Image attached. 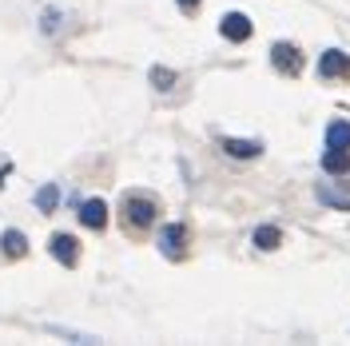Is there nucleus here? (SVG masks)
Returning <instances> with one entry per match:
<instances>
[{
	"mask_svg": "<svg viewBox=\"0 0 350 346\" xmlns=\"http://www.w3.org/2000/svg\"><path fill=\"white\" fill-rule=\"evenodd\" d=\"M124 215H128L131 227H152L155 215H159V203L148 199V195H128L124 199Z\"/></svg>",
	"mask_w": 350,
	"mask_h": 346,
	"instance_id": "1",
	"label": "nucleus"
},
{
	"mask_svg": "<svg viewBox=\"0 0 350 346\" xmlns=\"http://www.w3.org/2000/svg\"><path fill=\"white\" fill-rule=\"evenodd\" d=\"M183 247H187V231H183V223H172V227L159 231V251H163L167 259H179Z\"/></svg>",
	"mask_w": 350,
	"mask_h": 346,
	"instance_id": "2",
	"label": "nucleus"
},
{
	"mask_svg": "<svg viewBox=\"0 0 350 346\" xmlns=\"http://www.w3.org/2000/svg\"><path fill=\"white\" fill-rule=\"evenodd\" d=\"M319 76H323V80H334V76H350V56H347V52H338V48L323 52V60H319Z\"/></svg>",
	"mask_w": 350,
	"mask_h": 346,
	"instance_id": "3",
	"label": "nucleus"
},
{
	"mask_svg": "<svg viewBox=\"0 0 350 346\" xmlns=\"http://www.w3.org/2000/svg\"><path fill=\"white\" fill-rule=\"evenodd\" d=\"M271 60H275V68L286 72V76L303 72V56H299V48H295V44H275V48H271Z\"/></svg>",
	"mask_w": 350,
	"mask_h": 346,
	"instance_id": "4",
	"label": "nucleus"
},
{
	"mask_svg": "<svg viewBox=\"0 0 350 346\" xmlns=\"http://www.w3.org/2000/svg\"><path fill=\"white\" fill-rule=\"evenodd\" d=\"M80 223L92 227V231H104L108 227V203L104 199H84L80 203Z\"/></svg>",
	"mask_w": 350,
	"mask_h": 346,
	"instance_id": "5",
	"label": "nucleus"
},
{
	"mask_svg": "<svg viewBox=\"0 0 350 346\" xmlns=\"http://www.w3.org/2000/svg\"><path fill=\"white\" fill-rule=\"evenodd\" d=\"M48 251H52V259L64 263V267H76V259H80L76 239H72V235H52V239H48Z\"/></svg>",
	"mask_w": 350,
	"mask_h": 346,
	"instance_id": "6",
	"label": "nucleus"
},
{
	"mask_svg": "<svg viewBox=\"0 0 350 346\" xmlns=\"http://www.w3.org/2000/svg\"><path fill=\"white\" fill-rule=\"evenodd\" d=\"M219 32H223L227 40H247V36H251V16H243V12H227V16L219 21Z\"/></svg>",
	"mask_w": 350,
	"mask_h": 346,
	"instance_id": "7",
	"label": "nucleus"
},
{
	"mask_svg": "<svg viewBox=\"0 0 350 346\" xmlns=\"http://www.w3.org/2000/svg\"><path fill=\"white\" fill-rule=\"evenodd\" d=\"M223 152L231 159H255L262 152V144H255V139H223Z\"/></svg>",
	"mask_w": 350,
	"mask_h": 346,
	"instance_id": "8",
	"label": "nucleus"
},
{
	"mask_svg": "<svg viewBox=\"0 0 350 346\" xmlns=\"http://www.w3.org/2000/svg\"><path fill=\"white\" fill-rule=\"evenodd\" d=\"M323 168H327L330 175H342L350 168V155L347 148H327V155H323Z\"/></svg>",
	"mask_w": 350,
	"mask_h": 346,
	"instance_id": "9",
	"label": "nucleus"
},
{
	"mask_svg": "<svg viewBox=\"0 0 350 346\" xmlns=\"http://www.w3.org/2000/svg\"><path fill=\"white\" fill-rule=\"evenodd\" d=\"M327 148H350V120H334L327 128Z\"/></svg>",
	"mask_w": 350,
	"mask_h": 346,
	"instance_id": "10",
	"label": "nucleus"
},
{
	"mask_svg": "<svg viewBox=\"0 0 350 346\" xmlns=\"http://www.w3.org/2000/svg\"><path fill=\"white\" fill-rule=\"evenodd\" d=\"M0 247H4V255H12V259H21L24 251H28V239H24L21 231H4V239H0Z\"/></svg>",
	"mask_w": 350,
	"mask_h": 346,
	"instance_id": "11",
	"label": "nucleus"
},
{
	"mask_svg": "<svg viewBox=\"0 0 350 346\" xmlns=\"http://www.w3.org/2000/svg\"><path fill=\"white\" fill-rule=\"evenodd\" d=\"M279 243H283L279 227H255V247H259V251H275Z\"/></svg>",
	"mask_w": 350,
	"mask_h": 346,
	"instance_id": "12",
	"label": "nucleus"
},
{
	"mask_svg": "<svg viewBox=\"0 0 350 346\" xmlns=\"http://www.w3.org/2000/svg\"><path fill=\"white\" fill-rule=\"evenodd\" d=\"M56 203H60V187H56V183H44L40 191H36V207H40V211H52Z\"/></svg>",
	"mask_w": 350,
	"mask_h": 346,
	"instance_id": "13",
	"label": "nucleus"
},
{
	"mask_svg": "<svg viewBox=\"0 0 350 346\" xmlns=\"http://www.w3.org/2000/svg\"><path fill=\"white\" fill-rule=\"evenodd\" d=\"M152 80H155L159 88H172V84H175V76H172V72H163V68H155V72H152Z\"/></svg>",
	"mask_w": 350,
	"mask_h": 346,
	"instance_id": "14",
	"label": "nucleus"
},
{
	"mask_svg": "<svg viewBox=\"0 0 350 346\" xmlns=\"http://www.w3.org/2000/svg\"><path fill=\"white\" fill-rule=\"evenodd\" d=\"M323 199H327L330 207H347V211H350V199H342V195H334V191H323Z\"/></svg>",
	"mask_w": 350,
	"mask_h": 346,
	"instance_id": "15",
	"label": "nucleus"
},
{
	"mask_svg": "<svg viewBox=\"0 0 350 346\" xmlns=\"http://www.w3.org/2000/svg\"><path fill=\"white\" fill-rule=\"evenodd\" d=\"M196 4H199V0H179V8H187V12H191Z\"/></svg>",
	"mask_w": 350,
	"mask_h": 346,
	"instance_id": "16",
	"label": "nucleus"
}]
</instances>
